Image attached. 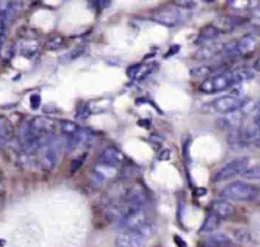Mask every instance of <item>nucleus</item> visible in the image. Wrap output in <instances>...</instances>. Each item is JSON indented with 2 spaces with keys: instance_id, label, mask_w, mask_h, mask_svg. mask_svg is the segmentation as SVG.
Segmentation results:
<instances>
[{
  "instance_id": "nucleus-1",
  "label": "nucleus",
  "mask_w": 260,
  "mask_h": 247,
  "mask_svg": "<svg viewBox=\"0 0 260 247\" xmlns=\"http://www.w3.org/2000/svg\"><path fill=\"white\" fill-rule=\"evenodd\" d=\"M251 78H253V74L246 70L220 71L202 81L199 85V91L209 95L224 92Z\"/></svg>"
},
{
  "instance_id": "nucleus-2",
  "label": "nucleus",
  "mask_w": 260,
  "mask_h": 247,
  "mask_svg": "<svg viewBox=\"0 0 260 247\" xmlns=\"http://www.w3.org/2000/svg\"><path fill=\"white\" fill-rule=\"evenodd\" d=\"M59 127L68 152H73L81 145H88L94 138L92 130L82 128L74 121L61 120Z\"/></svg>"
},
{
  "instance_id": "nucleus-3",
  "label": "nucleus",
  "mask_w": 260,
  "mask_h": 247,
  "mask_svg": "<svg viewBox=\"0 0 260 247\" xmlns=\"http://www.w3.org/2000/svg\"><path fill=\"white\" fill-rule=\"evenodd\" d=\"M259 39L256 34L248 33L233 42L224 45L221 54L226 59H239L251 55L257 48Z\"/></svg>"
},
{
  "instance_id": "nucleus-4",
  "label": "nucleus",
  "mask_w": 260,
  "mask_h": 247,
  "mask_svg": "<svg viewBox=\"0 0 260 247\" xmlns=\"http://www.w3.org/2000/svg\"><path fill=\"white\" fill-rule=\"evenodd\" d=\"M155 232V226L150 222H145L141 226L119 233L115 243L117 247H142L143 243Z\"/></svg>"
},
{
  "instance_id": "nucleus-5",
  "label": "nucleus",
  "mask_w": 260,
  "mask_h": 247,
  "mask_svg": "<svg viewBox=\"0 0 260 247\" xmlns=\"http://www.w3.org/2000/svg\"><path fill=\"white\" fill-rule=\"evenodd\" d=\"M260 195V188L257 185L235 181L224 186L220 191L223 199L236 201H253Z\"/></svg>"
},
{
  "instance_id": "nucleus-6",
  "label": "nucleus",
  "mask_w": 260,
  "mask_h": 247,
  "mask_svg": "<svg viewBox=\"0 0 260 247\" xmlns=\"http://www.w3.org/2000/svg\"><path fill=\"white\" fill-rule=\"evenodd\" d=\"M249 163H250V160L247 157L234 159L233 161L225 164L222 168H220L218 171H216L213 174L212 182L219 183V182L233 179L236 176L243 175V173L248 169Z\"/></svg>"
},
{
  "instance_id": "nucleus-7",
  "label": "nucleus",
  "mask_w": 260,
  "mask_h": 247,
  "mask_svg": "<svg viewBox=\"0 0 260 247\" xmlns=\"http://www.w3.org/2000/svg\"><path fill=\"white\" fill-rule=\"evenodd\" d=\"M40 156V165L46 172L53 171L60 160V143L55 136L44 144L38 151Z\"/></svg>"
},
{
  "instance_id": "nucleus-8",
  "label": "nucleus",
  "mask_w": 260,
  "mask_h": 247,
  "mask_svg": "<svg viewBox=\"0 0 260 247\" xmlns=\"http://www.w3.org/2000/svg\"><path fill=\"white\" fill-rule=\"evenodd\" d=\"M246 103L247 99L241 95L226 94L215 98L210 103V106L217 113L229 114L243 108Z\"/></svg>"
},
{
  "instance_id": "nucleus-9",
  "label": "nucleus",
  "mask_w": 260,
  "mask_h": 247,
  "mask_svg": "<svg viewBox=\"0 0 260 247\" xmlns=\"http://www.w3.org/2000/svg\"><path fill=\"white\" fill-rule=\"evenodd\" d=\"M151 20L167 28H175L180 25L184 20L183 12L174 7H165L154 12Z\"/></svg>"
},
{
  "instance_id": "nucleus-10",
  "label": "nucleus",
  "mask_w": 260,
  "mask_h": 247,
  "mask_svg": "<svg viewBox=\"0 0 260 247\" xmlns=\"http://www.w3.org/2000/svg\"><path fill=\"white\" fill-rule=\"evenodd\" d=\"M159 65L157 63H138L129 66L126 70V75L129 79L134 81H141L147 78L149 75L153 74Z\"/></svg>"
},
{
  "instance_id": "nucleus-11",
  "label": "nucleus",
  "mask_w": 260,
  "mask_h": 247,
  "mask_svg": "<svg viewBox=\"0 0 260 247\" xmlns=\"http://www.w3.org/2000/svg\"><path fill=\"white\" fill-rule=\"evenodd\" d=\"M122 161H123V155L119 149L113 146L106 147L98 158L99 166L108 168V169H114L118 167Z\"/></svg>"
},
{
  "instance_id": "nucleus-12",
  "label": "nucleus",
  "mask_w": 260,
  "mask_h": 247,
  "mask_svg": "<svg viewBox=\"0 0 260 247\" xmlns=\"http://www.w3.org/2000/svg\"><path fill=\"white\" fill-rule=\"evenodd\" d=\"M22 11L21 2H0V18L6 24L14 23L20 16Z\"/></svg>"
},
{
  "instance_id": "nucleus-13",
  "label": "nucleus",
  "mask_w": 260,
  "mask_h": 247,
  "mask_svg": "<svg viewBox=\"0 0 260 247\" xmlns=\"http://www.w3.org/2000/svg\"><path fill=\"white\" fill-rule=\"evenodd\" d=\"M209 209L211 213L216 215L221 221L231 218L235 213L234 205L225 199H215L211 201Z\"/></svg>"
},
{
  "instance_id": "nucleus-14",
  "label": "nucleus",
  "mask_w": 260,
  "mask_h": 247,
  "mask_svg": "<svg viewBox=\"0 0 260 247\" xmlns=\"http://www.w3.org/2000/svg\"><path fill=\"white\" fill-rule=\"evenodd\" d=\"M219 34H220V31L217 27L211 26V25L206 26L199 31L197 38L195 40V43L197 45H201V46L209 44V43H213L214 40L217 39Z\"/></svg>"
},
{
  "instance_id": "nucleus-15",
  "label": "nucleus",
  "mask_w": 260,
  "mask_h": 247,
  "mask_svg": "<svg viewBox=\"0 0 260 247\" xmlns=\"http://www.w3.org/2000/svg\"><path fill=\"white\" fill-rule=\"evenodd\" d=\"M224 45L218 44V43H209L206 45H203L200 47V49L194 54V58L197 60H207L212 58L213 56H215L218 53L222 52Z\"/></svg>"
},
{
  "instance_id": "nucleus-16",
  "label": "nucleus",
  "mask_w": 260,
  "mask_h": 247,
  "mask_svg": "<svg viewBox=\"0 0 260 247\" xmlns=\"http://www.w3.org/2000/svg\"><path fill=\"white\" fill-rule=\"evenodd\" d=\"M15 135L13 123L6 116H0V146L10 142Z\"/></svg>"
},
{
  "instance_id": "nucleus-17",
  "label": "nucleus",
  "mask_w": 260,
  "mask_h": 247,
  "mask_svg": "<svg viewBox=\"0 0 260 247\" xmlns=\"http://www.w3.org/2000/svg\"><path fill=\"white\" fill-rule=\"evenodd\" d=\"M231 242V238L226 234L216 233L206 237L201 242V247H226Z\"/></svg>"
},
{
  "instance_id": "nucleus-18",
  "label": "nucleus",
  "mask_w": 260,
  "mask_h": 247,
  "mask_svg": "<svg viewBox=\"0 0 260 247\" xmlns=\"http://www.w3.org/2000/svg\"><path fill=\"white\" fill-rule=\"evenodd\" d=\"M220 224H221V220L218 219L216 215H214L213 213L209 212L202 226L200 227L199 229V233L201 234H209V233H212L214 232L215 230H217L219 227H220Z\"/></svg>"
},
{
  "instance_id": "nucleus-19",
  "label": "nucleus",
  "mask_w": 260,
  "mask_h": 247,
  "mask_svg": "<svg viewBox=\"0 0 260 247\" xmlns=\"http://www.w3.org/2000/svg\"><path fill=\"white\" fill-rule=\"evenodd\" d=\"M38 47V42L35 39H25L20 43V53L30 58L36 54Z\"/></svg>"
},
{
  "instance_id": "nucleus-20",
  "label": "nucleus",
  "mask_w": 260,
  "mask_h": 247,
  "mask_svg": "<svg viewBox=\"0 0 260 247\" xmlns=\"http://www.w3.org/2000/svg\"><path fill=\"white\" fill-rule=\"evenodd\" d=\"M64 45V38L60 35H55L53 37H51L45 44L46 49L51 50V51H55L60 49L62 46Z\"/></svg>"
},
{
  "instance_id": "nucleus-21",
  "label": "nucleus",
  "mask_w": 260,
  "mask_h": 247,
  "mask_svg": "<svg viewBox=\"0 0 260 247\" xmlns=\"http://www.w3.org/2000/svg\"><path fill=\"white\" fill-rule=\"evenodd\" d=\"M242 176L248 180H260V164L247 169Z\"/></svg>"
},
{
  "instance_id": "nucleus-22",
  "label": "nucleus",
  "mask_w": 260,
  "mask_h": 247,
  "mask_svg": "<svg viewBox=\"0 0 260 247\" xmlns=\"http://www.w3.org/2000/svg\"><path fill=\"white\" fill-rule=\"evenodd\" d=\"M91 114V108L87 103H81L77 109L76 117L79 119H87Z\"/></svg>"
},
{
  "instance_id": "nucleus-23",
  "label": "nucleus",
  "mask_w": 260,
  "mask_h": 247,
  "mask_svg": "<svg viewBox=\"0 0 260 247\" xmlns=\"http://www.w3.org/2000/svg\"><path fill=\"white\" fill-rule=\"evenodd\" d=\"M248 13L257 21H260V2H249Z\"/></svg>"
},
{
  "instance_id": "nucleus-24",
  "label": "nucleus",
  "mask_w": 260,
  "mask_h": 247,
  "mask_svg": "<svg viewBox=\"0 0 260 247\" xmlns=\"http://www.w3.org/2000/svg\"><path fill=\"white\" fill-rule=\"evenodd\" d=\"M191 143L192 140L190 137H187L183 140V158L187 163L191 162V158H190V148H191Z\"/></svg>"
},
{
  "instance_id": "nucleus-25",
  "label": "nucleus",
  "mask_w": 260,
  "mask_h": 247,
  "mask_svg": "<svg viewBox=\"0 0 260 247\" xmlns=\"http://www.w3.org/2000/svg\"><path fill=\"white\" fill-rule=\"evenodd\" d=\"M84 51H85V48L80 46V47H76L75 49H73L71 52H69L67 55H64V57H67L68 61H72V60H75L77 59L78 57H80L81 55L84 54Z\"/></svg>"
},
{
  "instance_id": "nucleus-26",
  "label": "nucleus",
  "mask_w": 260,
  "mask_h": 247,
  "mask_svg": "<svg viewBox=\"0 0 260 247\" xmlns=\"http://www.w3.org/2000/svg\"><path fill=\"white\" fill-rule=\"evenodd\" d=\"M175 6L180 8L181 10H192L195 6V2H175Z\"/></svg>"
},
{
  "instance_id": "nucleus-27",
  "label": "nucleus",
  "mask_w": 260,
  "mask_h": 247,
  "mask_svg": "<svg viewBox=\"0 0 260 247\" xmlns=\"http://www.w3.org/2000/svg\"><path fill=\"white\" fill-rule=\"evenodd\" d=\"M180 49H181V46L180 45H178V44H175V45H173V46H171L170 47V49H169V51L165 54V58H167V57H171V56H173V55H175V54H177L179 51H180Z\"/></svg>"
},
{
  "instance_id": "nucleus-28",
  "label": "nucleus",
  "mask_w": 260,
  "mask_h": 247,
  "mask_svg": "<svg viewBox=\"0 0 260 247\" xmlns=\"http://www.w3.org/2000/svg\"><path fill=\"white\" fill-rule=\"evenodd\" d=\"M40 101H41V98L38 94H34L31 96V105L34 109L38 108L39 105H40Z\"/></svg>"
},
{
  "instance_id": "nucleus-29",
  "label": "nucleus",
  "mask_w": 260,
  "mask_h": 247,
  "mask_svg": "<svg viewBox=\"0 0 260 247\" xmlns=\"http://www.w3.org/2000/svg\"><path fill=\"white\" fill-rule=\"evenodd\" d=\"M81 158H79V159H77V160H75L73 163H72V165H71V172L72 173H75L82 165H83V163H84V160H80Z\"/></svg>"
},
{
  "instance_id": "nucleus-30",
  "label": "nucleus",
  "mask_w": 260,
  "mask_h": 247,
  "mask_svg": "<svg viewBox=\"0 0 260 247\" xmlns=\"http://www.w3.org/2000/svg\"><path fill=\"white\" fill-rule=\"evenodd\" d=\"M150 141H151V143L153 144V146H154V144H156L157 146L160 147L161 144H162L164 138L160 137V136H158V135H152V137H150Z\"/></svg>"
},
{
  "instance_id": "nucleus-31",
  "label": "nucleus",
  "mask_w": 260,
  "mask_h": 247,
  "mask_svg": "<svg viewBox=\"0 0 260 247\" xmlns=\"http://www.w3.org/2000/svg\"><path fill=\"white\" fill-rule=\"evenodd\" d=\"M232 7L237 8V6H240L237 4V2H231L230 3ZM239 4H241V9L242 10H248V6H249V2H239Z\"/></svg>"
},
{
  "instance_id": "nucleus-32",
  "label": "nucleus",
  "mask_w": 260,
  "mask_h": 247,
  "mask_svg": "<svg viewBox=\"0 0 260 247\" xmlns=\"http://www.w3.org/2000/svg\"><path fill=\"white\" fill-rule=\"evenodd\" d=\"M6 27H7L6 22L2 18H0V40H2L4 38V36H5Z\"/></svg>"
},
{
  "instance_id": "nucleus-33",
  "label": "nucleus",
  "mask_w": 260,
  "mask_h": 247,
  "mask_svg": "<svg viewBox=\"0 0 260 247\" xmlns=\"http://www.w3.org/2000/svg\"><path fill=\"white\" fill-rule=\"evenodd\" d=\"M255 123L256 125H260V101L257 104L256 107V113H255Z\"/></svg>"
},
{
  "instance_id": "nucleus-34",
  "label": "nucleus",
  "mask_w": 260,
  "mask_h": 247,
  "mask_svg": "<svg viewBox=\"0 0 260 247\" xmlns=\"http://www.w3.org/2000/svg\"><path fill=\"white\" fill-rule=\"evenodd\" d=\"M253 69L260 72V58H258L257 60H255V63L253 64Z\"/></svg>"
},
{
  "instance_id": "nucleus-35",
  "label": "nucleus",
  "mask_w": 260,
  "mask_h": 247,
  "mask_svg": "<svg viewBox=\"0 0 260 247\" xmlns=\"http://www.w3.org/2000/svg\"><path fill=\"white\" fill-rule=\"evenodd\" d=\"M3 191V184H2V182H0V192Z\"/></svg>"
}]
</instances>
